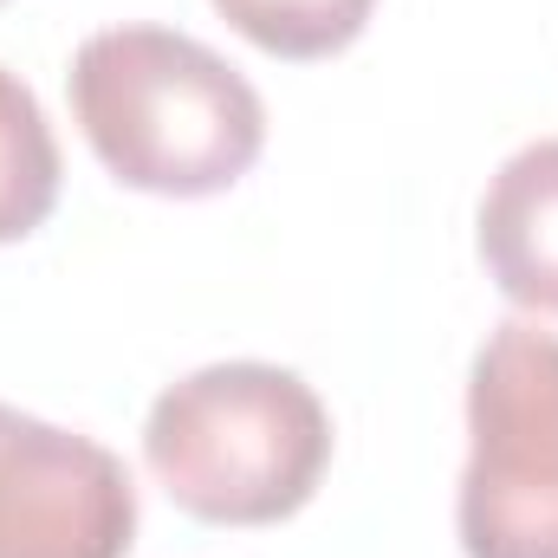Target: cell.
<instances>
[{"label": "cell", "instance_id": "obj_1", "mask_svg": "<svg viewBox=\"0 0 558 558\" xmlns=\"http://www.w3.org/2000/svg\"><path fill=\"white\" fill-rule=\"evenodd\" d=\"M72 118L143 195H221L267 149V105L241 65L169 26H105L72 52Z\"/></svg>", "mask_w": 558, "mask_h": 558}, {"label": "cell", "instance_id": "obj_2", "mask_svg": "<svg viewBox=\"0 0 558 558\" xmlns=\"http://www.w3.org/2000/svg\"><path fill=\"white\" fill-rule=\"evenodd\" d=\"M143 461L182 513L208 526H274L318 494L331 416L299 371L254 357L202 364L149 403Z\"/></svg>", "mask_w": 558, "mask_h": 558}, {"label": "cell", "instance_id": "obj_3", "mask_svg": "<svg viewBox=\"0 0 558 558\" xmlns=\"http://www.w3.org/2000/svg\"><path fill=\"white\" fill-rule=\"evenodd\" d=\"M468 558H558V331L507 318L468 371Z\"/></svg>", "mask_w": 558, "mask_h": 558}, {"label": "cell", "instance_id": "obj_4", "mask_svg": "<svg viewBox=\"0 0 558 558\" xmlns=\"http://www.w3.org/2000/svg\"><path fill=\"white\" fill-rule=\"evenodd\" d=\"M137 487L124 461L59 422L0 403V558H124Z\"/></svg>", "mask_w": 558, "mask_h": 558}, {"label": "cell", "instance_id": "obj_5", "mask_svg": "<svg viewBox=\"0 0 558 558\" xmlns=\"http://www.w3.org/2000/svg\"><path fill=\"white\" fill-rule=\"evenodd\" d=\"M481 267L513 305L558 318V137L494 169L481 195Z\"/></svg>", "mask_w": 558, "mask_h": 558}, {"label": "cell", "instance_id": "obj_6", "mask_svg": "<svg viewBox=\"0 0 558 558\" xmlns=\"http://www.w3.org/2000/svg\"><path fill=\"white\" fill-rule=\"evenodd\" d=\"M59 202V143L39 98L0 65V247L26 241Z\"/></svg>", "mask_w": 558, "mask_h": 558}, {"label": "cell", "instance_id": "obj_7", "mask_svg": "<svg viewBox=\"0 0 558 558\" xmlns=\"http://www.w3.org/2000/svg\"><path fill=\"white\" fill-rule=\"evenodd\" d=\"M377 0H215V13L274 59H331L371 26Z\"/></svg>", "mask_w": 558, "mask_h": 558}]
</instances>
